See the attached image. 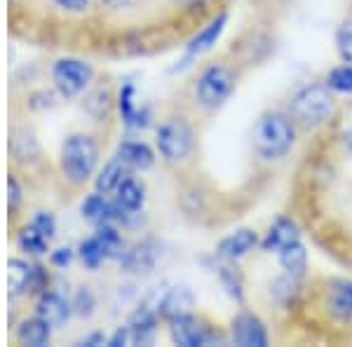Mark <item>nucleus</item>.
Wrapping results in <instances>:
<instances>
[{"instance_id":"1","label":"nucleus","mask_w":352,"mask_h":347,"mask_svg":"<svg viewBox=\"0 0 352 347\" xmlns=\"http://www.w3.org/2000/svg\"><path fill=\"white\" fill-rule=\"evenodd\" d=\"M294 139H296L294 122L282 113H268L254 127V148L265 160L285 157L292 150Z\"/></svg>"},{"instance_id":"2","label":"nucleus","mask_w":352,"mask_h":347,"mask_svg":"<svg viewBox=\"0 0 352 347\" xmlns=\"http://www.w3.org/2000/svg\"><path fill=\"white\" fill-rule=\"evenodd\" d=\"M96 160H99V148L85 134L66 139L64 148H61V169L73 183H85L92 176Z\"/></svg>"},{"instance_id":"3","label":"nucleus","mask_w":352,"mask_h":347,"mask_svg":"<svg viewBox=\"0 0 352 347\" xmlns=\"http://www.w3.org/2000/svg\"><path fill=\"white\" fill-rule=\"evenodd\" d=\"M333 113V99L327 87L322 85H310L303 87L292 101V115L305 127H317Z\"/></svg>"},{"instance_id":"4","label":"nucleus","mask_w":352,"mask_h":347,"mask_svg":"<svg viewBox=\"0 0 352 347\" xmlns=\"http://www.w3.org/2000/svg\"><path fill=\"white\" fill-rule=\"evenodd\" d=\"M192 132L184 117H172L157 127V150L167 162H181L190 155Z\"/></svg>"},{"instance_id":"5","label":"nucleus","mask_w":352,"mask_h":347,"mask_svg":"<svg viewBox=\"0 0 352 347\" xmlns=\"http://www.w3.org/2000/svg\"><path fill=\"white\" fill-rule=\"evenodd\" d=\"M52 80L64 96H78L92 80V68L80 59H61L52 68Z\"/></svg>"},{"instance_id":"6","label":"nucleus","mask_w":352,"mask_h":347,"mask_svg":"<svg viewBox=\"0 0 352 347\" xmlns=\"http://www.w3.org/2000/svg\"><path fill=\"white\" fill-rule=\"evenodd\" d=\"M232 92V76L228 68L223 66H212L200 76L197 80V96H200L202 106L217 108L228 99Z\"/></svg>"},{"instance_id":"7","label":"nucleus","mask_w":352,"mask_h":347,"mask_svg":"<svg viewBox=\"0 0 352 347\" xmlns=\"http://www.w3.org/2000/svg\"><path fill=\"white\" fill-rule=\"evenodd\" d=\"M232 340L242 347H265L268 345V333H265L263 322L252 312H242L232 322Z\"/></svg>"},{"instance_id":"8","label":"nucleus","mask_w":352,"mask_h":347,"mask_svg":"<svg viewBox=\"0 0 352 347\" xmlns=\"http://www.w3.org/2000/svg\"><path fill=\"white\" fill-rule=\"evenodd\" d=\"M172 340L176 345H184V347H197V345H207L212 340V333L195 317L186 315L172 320Z\"/></svg>"},{"instance_id":"9","label":"nucleus","mask_w":352,"mask_h":347,"mask_svg":"<svg viewBox=\"0 0 352 347\" xmlns=\"http://www.w3.org/2000/svg\"><path fill=\"white\" fill-rule=\"evenodd\" d=\"M124 209L120 204H113L106 200L104 195H89L87 200L82 202V216L87 221H92L96 225H104V223H113V221H120Z\"/></svg>"},{"instance_id":"10","label":"nucleus","mask_w":352,"mask_h":347,"mask_svg":"<svg viewBox=\"0 0 352 347\" xmlns=\"http://www.w3.org/2000/svg\"><path fill=\"white\" fill-rule=\"evenodd\" d=\"M256 242H258L256 232L249 230V227H242V230H235L232 235H228L219 244V256L226 260L242 258V256H247L254 247H256Z\"/></svg>"},{"instance_id":"11","label":"nucleus","mask_w":352,"mask_h":347,"mask_svg":"<svg viewBox=\"0 0 352 347\" xmlns=\"http://www.w3.org/2000/svg\"><path fill=\"white\" fill-rule=\"evenodd\" d=\"M329 315L338 322H350L352 320V282H336L329 291L327 298Z\"/></svg>"},{"instance_id":"12","label":"nucleus","mask_w":352,"mask_h":347,"mask_svg":"<svg viewBox=\"0 0 352 347\" xmlns=\"http://www.w3.org/2000/svg\"><path fill=\"white\" fill-rule=\"evenodd\" d=\"M298 240H300L298 225L289 219H277L268 230V235H265L263 249L265 251H280V249H285V247H289V244H294Z\"/></svg>"},{"instance_id":"13","label":"nucleus","mask_w":352,"mask_h":347,"mask_svg":"<svg viewBox=\"0 0 352 347\" xmlns=\"http://www.w3.org/2000/svg\"><path fill=\"white\" fill-rule=\"evenodd\" d=\"M192 305H195V298L186 287H176L172 291L164 293V298L160 300V312L167 317L169 322L176 320V317H186L190 315Z\"/></svg>"},{"instance_id":"14","label":"nucleus","mask_w":352,"mask_h":347,"mask_svg":"<svg viewBox=\"0 0 352 347\" xmlns=\"http://www.w3.org/2000/svg\"><path fill=\"white\" fill-rule=\"evenodd\" d=\"M36 315L47 322L50 326H61L68 320V315H71V307H68V303L61 295L45 293L36 305Z\"/></svg>"},{"instance_id":"15","label":"nucleus","mask_w":352,"mask_h":347,"mask_svg":"<svg viewBox=\"0 0 352 347\" xmlns=\"http://www.w3.org/2000/svg\"><path fill=\"white\" fill-rule=\"evenodd\" d=\"M50 333H52V326L36 315L33 320H26L19 324V328H16V340L28 347H43V345H47Z\"/></svg>"},{"instance_id":"16","label":"nucleus","mask_w":352,"mask_h":347,"mask_svg":"<svg viewBox=\"0 0 352 347\" xmlns=\"http://www.w3.org/2000/svg\"><path fill=\"white\" fill-rule=\"evenodd\" d=\"M226 24H228V14H219L217 19H212L207 26L202 28L200 33H197L195 38L190 41L188 45V52L190 54H202V52H209V49L217 45V41L221 38V33H223Z\"/></svg>"},{"instance_id":"17","label":"nucleus","mask_w":352,"mask_h":347,"mask_svg":"<svg viewBox=\"0 0 352 347\" xmlns=\"http://www.w3.org/2000/svg\"><path fill=\"white\" fill-rule=\"evenodd\" d=\"M118 157H120L127 167H134V169H148L153 164V150L146 144H139V141H124V144H120Z\"/></svg>"},{"instance_id":"18","label":"nucleus","mask_w":352,"mask_h":347,"mask_svg":"<svg viewBox=\"0 0 352 347\" xmlns=\"http://www.w3.org/2000/svg\"><path fill=\"white\" fill-rule=\"evenodd\" d=\"M155 244L153 242H144V244H136L132 251L124 254L122 265L127 267L129 272H148L153 265H155Z\"/></svg>"},{"instance_id":"19","label":"nucleus","mask_w":352,"mask_h":347,"mask_svg":"<svg viewBox=\"0 0 352 347\" xmlns=\"http://www.w3.org/2000/svg\"><path fill=\"white\" fill-rule=\"evenodd\" d=\"M280 265L287 270V275H292V277H298L305 272V265H308V254H305V249H303V244L298 242H294V244H289V247L285 249H280Z\"/></svg>"},{"instance_id":"20","label":"nucleus","mask_w":352,"mask_h":347,"mask_svg":"<svg viewBox=\"0 0 352 347\" xmlns=\"http://www.w3.org/2000/svg\"><path fill=\"white\" fill-rule=\"evenodd\" d=\"M33 270L28 263L19 258H12L8 263V287H10V293H24L26 289H31V282H33Z\"/></svg>"},{"instance_id":"21","label":"nucleus","mask_w":352,"mask_h":347,"mask_svg":"<svg viewBox=\"0 0 352 347\" xmlns=\"http://www.w3.org/2000/svg\"><path fill=\"white\" fill-rule=\"evenodd\" d=\"M127 164H124L120 157L118 160H113L106 164L104 169H101V174L96 176V190L99 192H113L120 188V183L124 179H127Z\"/></svg>"},{"instance_id":"22","label":"nucleus","mask_w":352,"mask_h":347,"mask_svg":"<svg viewBox=\"0 0 352 347\" xmlns=\"http://www.w3.org/2000/svg\"><path fill=\"white\" fill-rule=\"evenodd\" d=\"M118 204L124 212H136L144 204V186H139L134 179H124L118 188Z\"/></svg>"},{"instance_id":"23","label":"nucleus","mask_w":352,"mask_h":347,"mask_svg":"<svg viewBox=\"0 0 352 347\" xmlns=\"http://www.w3.org/2000/svg\"><path fill=\"white\" fill-rule=\"evenodd\" d=\"M16 244H19L21 251H28V254H45L47 249V237L43 235L38 227H24L16 237Z\"/></svg>"},{"instance_id":"24","label":"nucleus","mask_w":352,"mask_h":347,"mask_svg":"<svg viewBox=\"0 0 352 347\" xmlns=\"http://www.w3.org/2000/svg\"><path fill=\"white\" fill-rule=\"evenodd\" d=\"M120 113H122V120L129 124V127H141V124H146L144 115H139L134 108V87L132 85H124L120 89Z\"/></svg>"},{"instance_id":"25","label":"nucleus","mask_w":352,"mask_h":347,"mask_svg":"<svg viewBox=\"0 0 352 347\" xmlns=\"http://www.w3.org/2000/svg\"><path fill=\"white\" fill-rule=\"evenodd\" d=\"M80 258H82L85 265L96 267L104 258H109V251H106V247L101 244L99 237L94 235V237H89V240H85L80 244Z\"/></svg>"},{"instance_id":"26","label":"nucleus","mask_w":352,"mask_h":347,"mask_svg":"<svg viewBox=\"0 0 352 347\" xmlns=\"http://www.w3.org/2000/svg\"><path fill=\"white\" fill-rule=\"evenodd\" d=\"M329 89L333 92H340V94H350L352 92V66H338L329 73Z\"/></svg>"},{"instance_id":"27","label":"nucleus","mask_w":352,"mask_h":347,"mask_svg":"<svg viewBox=\"0 0 352 347\" xmlns=\"http://www.w3.org/2000/svg\"><path fill=\"white\" fill-rule=\"evenodd\" d=\"M336 49H338L340 59L352 61V16H350V19H345L343 24H340V28H338Z\"/></svg>"},{"instance_id":"28","label":"nucleus","mask_w":352,"mask_h":347,"mask_svg":"<svg viewBox=\"0 0 352 347\" xmlns=\"http://www.w3.org/2000/svg\"><path fill=\"white\" fill-rule=\"evenodd\" d=\"M221 282H223L226 291H228L232 298L242 300V277L237 275L232 267H221Z\"/></svg>"},{"instance_id":"29","label":"nucleus","mask_w":352,"mask_h":347,"mask_svg":"<svg viewBox=\"0 0 352 347\" xmlns=\"http://www.w3.org/2000/svg\"><path fill=\"white\" fill-rule=\"evenodd\" d=\"M33 227H38V230L43 232L47 240H52V235H54V227H56V223H54V216L52 214H45V212H41L33 219Z\"/></svg>"},{"instance_id":"30","label":"nucleus","mask_w":352,"mask_h":347,"mask_svg":"<svg viewBox=\"0 0 352 347\" xmlns=\"http://www.w3.org/2000/svg\"><path fill=\"white\" fill-rule=\"evenodd\" d=\"M92 307H94V295L89 289H80L76 295V310L78 315H92Z\"/></svg>"},{"instance_id":"31","label":"nucleus","mask_w":352,"mask_h":347,"mask_svg":"<svg viewBox=\"0 0 352 347\" xmlns=\"http://www.w3.org/2000/svg\"><path fill=\"white\" fill-rule=\"evenodd\" d=\"M8 192H10L8 204H10V209H14L16 204H19V200H21V190H19V183H16L14 176H10V179H8Z\"/></svg>"},{"instance_id":"32","label":"nucleus","mask_w":352,"mask_h":347,"mask_svg":"<svg viewBox=\"0 0 352 347\" xmlns=\"http://www.w3.org/2000/svg\"><path fill=\"white\" fill-rule=\"evenodd\" d=\"M71 258H73L71 249H56V251L52 254V263L56 267H66L68 263H71Z\"/></svg>"},{"instance_id":"33","label":"nucleus","mask_w":352,"mask_h":347,"mask_svg":"<svg viewBox=\"0 0 352 347\" xmlns=\"http://www.w3.org/2000/svg\"><path fill=\"white\" fill-rule=\"evenodd\" d=\"M87 3L89 0H56L59 8H66V10H71V12H82V10L87 8Z\"/></svg>"},{"instance_id":"34","label":"nucleus","mask_w":352,"mask_h":347,"mask_svg":"<svg viewBox=\"0 0 352 347\" xmlns=\"http://www.w3.org/2000/svg\"><path fill=\"white\" fill-rule=\"evenodd\" d=\"M82 345H104V335H101V333L89 335V338L82 340Z\"/></svg>"},{"instance_id":"35","label":"nucleus","mask_w":352,"mask_h":347,"mask_svg":"<svg viewBox=\"0 0 352 347\" xmlns=\"http://www.w3.org/2000/svg\"><path fill=\"white\" fill-rule=\"evenodd\" d=\"M345 146H348V150L352 153V129L345 132Z\"/></svg>"}]
</instances>
